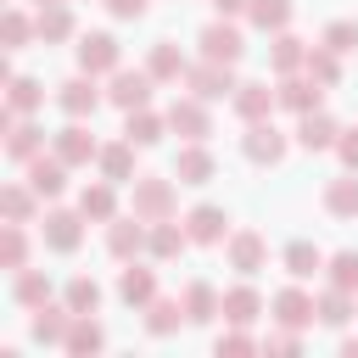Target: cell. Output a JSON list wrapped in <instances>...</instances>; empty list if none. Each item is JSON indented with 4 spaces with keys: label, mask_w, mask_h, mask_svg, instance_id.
<instances>
[{
    "label": "cell",
    "mask_w": 358,
    "mask_h": 358,
    "mask_svg": "<svg viewBox=\"0 0 358 358\" xmlns=\"http://www.w3.org/2000/svg\"><path fill=\"white\" fill-rule=\"evenodd\" d=\"M101 296H106V291H101L95 274H73V280L62 285V302H67L73 313H101Z\"/></svg>",
    "instance_id": "obj_38"
},
{
    "label": "cell",
    "mask_w": 358,
    "mask_h": 358,
    "mask_svg": "<svg viewBox=\"0 0 358 358\" xmlns=\"http://www.w3.org/2000/svg\"><path fill=\"white\" fill-rule=\"evenodd\" d=\"M268 319H274V324H291V330H308V324L319 319V302L302 291V280H291L285 291H274V302H268Z\"/></svg>",
    "instance_id": "obj_10"
},
{
    "label": "cell",
    "mask_w": 358,
    "mask_h": 358,
    "mask_svg": "<svg viewBox=\"0 0 358 358\" xmlns=\"http://www.w3.org/2000/svg\"><path fill=\"white\" fill-rule=\"evenodd\" d=\"M101 347H106L101 319H95V313H73V330H67L62 352H67V358H90V352H101Z\"/></svg>",
    "instance_id": "obj_31"
},
{
    "label": "cell",
    "mask_w": 358,
    "mask_h": 358,
    "mask_svg": "<svg viewBox=\"0 0 358 358\" xmlns=\"http://www.w3.org/2000/svg\"><path fill=\"white\" fill-rule=\"evenodd\" d=\"M224 257H229V268L235 274H257V268H268V241L257 235V229H229V241H224Z\"/></svg>",
    "instance_id": "obj_12"
},
{
    "label": "cell",
    "mask_w": 358,
    "mask_h": 358,
    "mask_svg": "<svg viewBox=\"0 0 358 358\" xmlns=\"http://www.w3.org/2000/svg\"><path fill=\"white\" fill-rule=\"evenodd\" d=\"M324 280L358 296V252H330V257H324Z\"/></svg>",
    "instance_id": "obj_45"
},
{
    "label": "cell",
    "mask_w": 358,
    "mask_h": 358,
    "mask_svg": "<svg viewBox=\"0 0 358 358\" xmlns=\"http://www.w3.org/2000/svg\"><path fill=\"white\" fill-rule=\"evenodd\" d=\"M0 39H6V50H22L28 39H39V28H34V17H28L22 6H6V17H0Z\"/></svg>",
    "instance_id": "obj_43"
},
{
    "label": "cell",
    "mask_w": 358,
    "mask_h": 358,
    "mask_svg": "<svg viewBox=\"0 0 358 358\" xmlns=\"http://www.w3.org/2000/svg\"><path fill=\"white\" fill-rule=\"evenodd\" d=\"M129 213H140L145 224L173 218V213H179V185H173L168 173H134V185H129Z\"/></svg>",
    "instance_id": "obj_1"
},
{
    "label": "cell",
    "mask_w": 358,
    "mask_h": 358,
    "mask_svg": "<svg viewBox=\"0 0 358 358\" xmlns=\"http://www.w3.org/2000/svg\"><path fill=\"white\" fill-rule=\"evenodd\" d=\"M67 330H73V308H67V302H39L34 319H28V336H34L39 347H62Z\"/></svg>",
    "instance_id": "obj_17"
},
{
    "label": "cell",
    "mask_w": 358,
    "mask_h": 358,
    "mask_svg": "<svg viewBox=\"0 0 358 358\" xmlns=\"http://www.w3.org/2000/svg\"><path fill=\"white\" fill-rule=\"evenodd\" d=\"M336 157H341V168H352V173H358V129H341V140H336Z\"/></svg>",
    "instance_id": "obj_50"
},
{
    "label": "cell",
    "mask_w": 358,
    "mask_h": 358,
    "mask_svg": "<svg viewBox=\"0 0 358 358\" xmlns=\"http://www.w3.org/2000/svg\"><path fill=\"white\" fill-rule=\"evenodd\" d=\"M117 67H123V45H117L106 28H95V34H84V39H78V73L112 78Z\"/></svg>",
    "instance_id": "obj_5"
},
{
    "label": "cell",
    "mask_w": 358,
    "mask_h": 358,
    "mask_svg": "<svg viewBox=\"0 0 358 358\" xmlns=\"http://www.w3.org/2000/svg\"><path fill=\"white\" fill-rule=\"evenodd\" d=\"M162 134H173V129H168V112H151V106L123 112V140H134L140 151H145V145H157Z\"/></svg>",
    "instance_id": "obj_25"
},
{
    "label": "cell",
    "mask_w": 358,
    "mask_h": 358,
    "mask_svg": "<svg viewBox=\"0 0 358 358\" xmlns=\"http://www.w3.org/2000/svg\"><path fill=\"white\" fill-rule=\"evenodd\" d=\"M0 268H28V229L22 224H0Z\"/></svg>",
    "instance_id": "obj_44"
},
{
    "label": "cell",
    "mask_w": 358,
    "mask_h": 358,
    "mask_svg": "<svg viewBox=\"0 0 358 358\" xmlns=\"http://www.w3.org/2000/svg\"><path fill=\"white\" fill-rule=\"evenodd\" d=\"M6 106H17L22 117H28V112H39V106H45V84H39V78H28V73H11V78H6Z\"/></svg>",
    "instance_id": "obj_40"
},
{
    "label": "cell",
    "mask_w": 358,
    "mask_h": 358,
    "mask_svg": "<svg viewBox=\"0 0 358 358\" xmlns=\"http://www.w3.org/2000/svg\"><path fill=\"white\" fill-rule=\"evenodd\" d=\"M185 229H190V246H224L229 241V213L213 207V201H201V207L185 213Z\"/></svg>",
    "instance_id": "obj_16"
},
{
    "label": "cell",
    "mask_w": 358,
    "mask_h": 358,
    "mask_svg": "<svg viewBox=\"0 0 358 358\" xmlns=\"http://www.w3.org/2000/svg\"><path fill=\"white\" fill-rule=\"evenodd\" d=\"M134 140H112V145H101V157H95V168H101V179H112V185H134Z\"/></svg>",
    "instance_id": "obj_26"
},
{
    "label": "cell",
    "mask_w": 358,
    "mask_h": 358,
    "mask_svg": "<svg viewBox=\"0 0 358 358\" xmlns=\"http://www.w3.org/2000/svg\"><path fill=\"white\" fill-rule=\"evenodd\" d=\"M196 45H201V56H207V62H229V67L246 56V39H241L235 17H213V22L196 34Z\"/></svg>",
    "instance_id": "obj_4"
},
{
    "label": "cell",
    "mask_w": 358,
    "mask_h": 358,
    "mask_svg": "<svg viewBox=\"0 0 358 358\" xmlns=\"http://www.w3.org/2000/svg\"><path fill=\"white\" fill-rule=\"evenodd\" d=\"M302 62H308V45H302L291 28L268 34V67H274V78H280V73H302Z\"/></svg>",
    "instance_id": "obj_32"
},
{
    "label": "cell",
    "mask_w": 358,
    "mask_h": 358,
    "mask_svg": "<svg viewBox=\"0 0 358 358\" xmlns=\"http://www.w3.org/2000/svg\"><path fill=\"white\" fill-rule=\"evenodd\" d=\"M341 352H347V358H358V336H347V341H341Z\"/></svg>",
    "instance_id": "obj_52"
},
{
    "label": "cell",
    "mask_w": 358,
    "mask_h": 358,
    "mask_svg": "<svg viewBox=\"0 0 358 358\" xmlns=\"http://www.w3.org/2000/svg\"><path fill=\"white\" fill-rule=\"evenodd\" d=\"M185 246H190L185 218H179V224H173V218H157V224H151V241H145L151 263H173V257H185Z\"/></svg>",
    "instance_id": "obj_24"
},
{
    "label": "cell",
    "mask_w": 358,
    "mask_h": 358,
    "mask_svg": "<svg viewBox=\"0 0 358 358\" xmlns=\"http://www.w3.org/2000/svg\"><path fill=\"white\" fill-rule=\"evenodd\" d=\"M280 106L291 112V117H302V112H319L324 106V84L319 78H308V73H280Z\"/></svg>",
    "instance_id": "obj_13"
},
{
    "label": "cell",
    "mask_w": 358,
    "mask_h": 358,
    "mask_svg": "<svg viewBox=\"0 0 358 358\" xmlns=\"http://www.w3.org/2000/svg\"><path fill=\"white\" fill-rule=\"evenodd\" d=\"M34 6H56V0H34Z\"/></svg>",
    "instance_id": "obj_53"
},
{
    "label": "cell",
    "mask_w": 358,
    "mask_h": 358,
    "mask_svg": "<svg viewBox=\"0 0 358 358\" xmlns=\"http://www.w3.org/2000/svg\"><path fill=\"white\" fill-rule=\"evenodd\" d=\"M280 268H285L291 280H313V274H324V252L302 235V241H291V246L280 252Z\"/></svg>",
    "instance_id": "obj_33"
},
{
    "label": "cell",
    "mask_w": 358,
    "mask_h": 358,
    "mask_svg": "<svg viewBox=\"0 0 358 358\" xmlns=\"http://www.w3.org/2000/svg\"><path fill=\"white\" fill-rule=\"evenodd\" d=\"M39 151H45V129H39V123H28V117H22V123H17V129H11V134H6V157H11V162H17V168H22V162H34V157H39Z\"/></svg>",
    "instance_id": "obj_37"
},
{
    "label": "cell",
    "mask_w": 358,
    "mask_h": 358,
    "mask_svg": "<svg viewBox=\"0 0 358 358\" xmlns=\"http://www.w3.org/2000/svg\"><path fill=\"white\" fill-rule=\"evenodd\" d=\"M257 347H263V341L246 336V324H229V330H218V341H213L218 358H241V352H257Z\"/></svg>",
    "instance_id": "obj_47"
},
{
    "label": "cell",
    "mask_w": 358,
    "mask_h": 358,
    "mask_svg": "<svg viewBox=\"0 0 358 358\" xmlns=\"http://www.w3.org/2000/svg\"><path fill=\"white\" fill-rule=\"evenodd\" d=\"M229 106H235L241 123H257V117H268V112L280 106V90H274L268 78H246V84L229 95Z\"/></svg>",
    "instance_id": "obj_14"
},
{
    "label": "cell",
    "mask_w": 358,
    "mask_h": 358,
    "mask_svg": "<svg viewBox=\"0 0 358 358\" xmlns=\"http://www.w3.org/2000/svg\"><path fill=\"white\" fill-rule=\"evenodd\" d=\"M313 302H319V324H330V330H341V324L358 313V296H352V291H341V285H324Z\"/></svg>",
    "instance_id": "obj_36"
},
{
    "label": "cell",
    "mask_w": 358,
    "mask_h": 358,
    "mask_svg": "<svg viewBox=\"0 0 358 358\" xmlns=\"http://www.w3.org/2000/svg\"><path fill=\"white\" fill-rule=\"evenodd\" d=\"M34 213H39L34 185H0V218L6 224H34Z\"/></svg>",
    "instance_id": "obj_34"
},
{
    "label": "cell",
    "mask_w": 358,
    "mask_h": 358,
    "mask_svg": "<svg viewBox=\"0 0 358 358\" xmlns=\"http://www.w3.org/2000/svg\"><path fill=\"white\" fill-rule=\"evenodd\" d=\"M78 213H84L90 224H112V218H117V185H112V179L84 185V190H78Z\"/></svg>",
    "instance_id": "obj_29"
},
{
    "label": "cell",
    "mask_w": 358,
    "mask_h": 358,
    "mask_svg": "<svg viewBox=\"0 0 358 358\" xmlns=\"http://www.w3.org/2000/svg\"><path fill=\"white\" fill-rule=\"evenodd\" d=\"M302 73H308V78H319L324 90H336V84H341V56H336L330 45H308V62H302Z\"/></svg>",
    "instance_id": "obj_41"
},
{
    "label": "cell",
    "mask_w": 358,
    "mask_h": 358,
    "mask_svg": "<svg viewBox=\"0 0 358 358\" xmlns=\"http://www.w3.org/2000/svg\"><path fill=\"white\" fill-rule=\"evenodd\" d=\"M151 90H157V78H151L145 67H117V73L106 78V101H112L117 112H134V106H151Z\"/></svg>",
    "instance_id": "obj_6"
},
{
    "label": "cell",
    "mask_w": 358,
    "mask_h": 358,
    "mask_svg": "<svg viewBox=\"0 0 358 358\" xmlns=\"http://www.w3.org/2000/svg\"><path fill=\"white\" fill-rule=\"evenodd\" d=\"M213 173H218V162H213L207 140H185L179 157H173V179H179V185H207Z\"/></svg>",
    "instance_id": "obj_20"
},
{
    "label": "cell",
    "mask_w": 358,
    "mask_h": 358,
    "mask_svg": "<svg viewBox=\"0 0 358 358\" xmlns=\"http://www.w3.org/2000/svg\"><path fill=\"white\" fill-rule=\"evenodd\" d=\"M185 90H190L196 101H207V106H213V101H229V95L241 90V78H235V67H229V62H207V56H201V62H190Z\"/></svg>",
    "instance_id": "obj_2"
},
{
    "label": "cell",
    "mask_w": 358,
    "mask_h": 358,
    "mask_svg": "<svg viewBox=\"0 0 358 358\" xmlns=\"http://www.w3.org/2000/svg\"><path fill=\"white\" fill-rule=\"evenodd\" d=\"M50 151H56L67 168H90V162L101 157V145H95V134L84 129V117H67V123L50 134Z\"/></svg>",
    "instance_id": "obj_7"
},
{
    "label": "cell",
    "mask_w": 358,
    "mask_h": 358,
    "mask_svg": "<svg viewBox=\"0 0 358 358\" xmlns=\"http://www.w3.org/2000/svg\"><path fill=\"white\" fill-rule=\"evenodd\" d=\"M179 302H185V319H190V324H213V319H224V291H213L207 280H185Z\"/></svg>",
    "instance_id": "obj_21"
},
{
    "label": "cell",
    "mask_w": 358,
    "mask_h": 358,
    "mask_svg": "<svg viewBox=\"0 0 358 358\" xmlns=\"http://www.w3.org/2000/svg\"><path fill=\"white\" fill-rule=\"evenodd\" d=\"M145 73H151L157 84H185L190 62H185V50H179L173 39H157V45L145 50Z\"/></svg>",
    "instance_id": "obj_23"
},
{
    "label": "cell",
    "mask_w": 358,
    "mask_h": 358,
    "mask_svg": "<svg viewBox=\"0 0 358 358\" xmlns=\"http://www.w3.org/2000/svg\"><path fill=\"white\" fill-rule=\"evenodd\" d=\"M34 28H39V45H67L78 34V17H73L67 0H56V6H39L34 11Z\"/></svg>",
    "instance_id": "obj_22"
},
{
    "label": "cell",
    "mask_w": 358,
    "mask_h": 358,
    "mask_svg": "<svg viewBox=\"0 0 358 358\" xmlns=\"http://www.w3.org/2000/svg\"><path fill=\"white\" fill-rule=\"evenodd\" d=\"M336 140H341V123H336L324 106L296 117V145H302V151H336Z\"/></svg>",
    "instance_id": "obj_19"
},
{
    "label": "cell",
    "mask_w": 358,
    "mask_h": 358,
    "mask_svg": "<svg viewBox=\"0 0 358 358\" xmlns=\"http://www.w3.org/2000/svg\"><path fill=\"white\" fill-rule=\"evenodd\" d=\"M291 0H252V11H246V22L252 28H263V34H280V28H291Z\"/></svg>",
    "instance_id": "obj_42"
},
{
    "label": "cell",
    "mask_w": 358,
    "mask_h": 358,
    "mask_svg": "<svg viewBox=\"0 0 358 358\" xmlns=\"http://www.w3.org/2000/svg\"><path fill=\"white\" fill-rule=\"evenodd\" d=\"M22 179H28L34 190H39V201H56V196L67 190V162H62L56 151H50V157L39 151L34 162H22Z\"/></svg>",
    "instance_id": "obj_18"
},
{
    "label": "cell",
    "mask_w": 358,
    "mask_h": 358,
    "mask_svg": "<svg viewBox=\"0 0 358 358\" xmlns=\"http://www.w3.org/2000/svg\"><path fill=\"white\" fill-rule=\"evenodd\" d=\"M84 224H90V218H84L78 207H73V213H67V207H50V213H45V224H39V241H45L50 252H62V257H67V252H78V246H84Z\"/></svg>",
    "instance_id": "obj_8"
},
{
    "label": "cell",
    "mask_w": 358,
    "mask_h": 358,
    "mask_svg": "<svg viewBox=\"0 0 358 358\" xmlns=\"http://www.w3.org/2000/svg\"><path fill=\"white\" fill-rule=\"evenodd\" d=\"M145 241H151V224H145L140 213H129V218L117 213V218L106 224V252H112L117 263H129V257H140V252H145Z\"/></svg>",
    "instance_id": "obj_11"
},
{
    "label": "cell",
    "mask_w": 358,
    "mask_h": 358,
    "mask_svg": "<svg viewBox=\"0 0 358 358\" xmlns=\"http://www.w3.org/2000/svg\"><path fill=\"white\" fill-rule=\"evenodd\" d=\"M101 101H106V90L95 84V73H73V78L56 84V106H62L67 117H95Z\"/></svg>",
    "instance_id": "obj_9"
},
{
    "label": "cell",
    "mask_w": 358,
    "mask_h": 358,
    "mask_svg": "<svg viewBox=\"0 0 358 358\" xmlns=\"http://www.w3.org/2000/svg\"><path fill=\"white\" fill-rule=\"evenodd\" d=\"M241 151H246V162H257V168H280L285 151H291V140H285V129H280L274 117H257V123H246Z\"/></svg>",
    "instance_id": "obj_3"
},
{
    "label": "cell",
    "mask_w": 358,
    "mask_h": 358,
    "mask_svg": "<svg viewBox=\"0 0 358 358\" xmlns=\"http://www.w3.org/2000/svg\"><path fill=\"white\" fill-rule=\"evenodd\" d=\"M106 11H112L117 22H140V17L151 11V0H106Z\"/></svg>",
    "instance_id": "obj_49"
},
{
    "label": "cell",
    "mask_w": 358,
    "mask_h": 358,
    "mask_svg": "<svg viewBox=\"0 0 358 358\" xmlns=\"http://www.w3.org/2000/svg\"><path fill=\"white\" fill-rule=\"evenodd\" d=\"M263 347H268V352H296V347H302V330L280 324V330H268V336H263Z\"/></svg>",
    "instance_id": "obj_48"
},
{
    "label": "cell",
    "mask_w": 358,
    "mask_h": 358,
    "mask_svg": "<svg viewBox=\"0 0 358 358\" xmlns=\"http://www.w3.org/2000/svg\"><path fill=\"white\" fill-rule=\"evenodd\" d=\"M11 302L28 308V313H34L39 302H50V274H45V268H17V274H11Z\"/></svg>",
    "instance_id": "obj_35"
},
{
    "label": "cell",
    "mask_w": 358,
    "mask_h": 358,
    "mask_svg": "<svg viewBox=\"0 0 358 358\" xmlns=\"http://www.w3.org/2000/svg\"><path fill=\"white\" fill-rule=\"evenodd\" d=\"M257 313H263V296L252 285H229L224 291V324H257Z\"/></svg>",
    "instance_id": "obj_39"
},
{
    "label": "cell",
    "mask_w": 358,
    "mask_h": 358,
    "mask_svg": "<svg viewBox=\"0 0 358 358\" xmlns=\"http://www.w3.org/2000/svg\"><path fill=\"white\" fill-rule=\"evenodd\" d=\"M117 296H123V308H145L157 296V268H145V263L129 257V268L117 274Z\"/></svg>",
    "instance_id": "obj_30"
},
{
    "label": "cell",
    "mask_w": 358,
    "mask_h": 358,
    "mask_svg": "<svg viewBox=\"0 0 358 358\" xmlns=\"http://www.w3.org/2000/svg\"><path fill=\"white\" fill-rule=\"evenodd\" d=\"M213 11H218V17H246L252 0H213Z\"/></svg>",
    "instance_id": "obj_51"
},
{
    "label": "cell",
    "mask_w": 358,
    "mask_h": 358,
    "mask_svg": "<svg viewBox=\"0 0 358 358\" xmlns=\"http://www.w3.org/2000/svg\"><path fill=\"white\" fill-rule=\"evenodd\" d=\"M140 313H145V336H157V341H162V336H173L179 324H190V319H185V302H179V296H162V291H157Z\"/></svg>",
    "instance_id": "obj_27"
},
{
    "label": "cell",
    "mask_w": 358,
    "mask_h": 358,
    "mask_svg": "<svg viewBox=\"0 0 358 358\" xmlns=\"http://www.w3.org/2000/svg\"><path fill=\"white\" fill-rule=\"evenodd\" d=\"M319 45H330L336 56H352V50H358V22H352V17H336V22H324Z\"/></svg>",
    "instance_id": "obj_46"
},
{
    "label": "cell",
    "mask_w": 358,
    "mask_h": 358,
    "mask_svg": "<svg viewBox=\"0 0 358 358\" xmlns=\"http://www.w3.org/2000/svg\"><path fill=\"white\" fill-rule=\"evenodd\" d=\"M319 201H324L330 218H358V173L341 168L336 179H324V196H319Z\"/></svg>",
    "instance_id": "obj_28"
},
{
    "label": "cell",
    "mask_w": 358,
    "mask_h": 358,
    "mask_svg": "<svg viewBox=\"0 0 358 358\" xmlns=\"http://www.w3.org/2000/svg\"><path fill=\"white\" fill-rule=\"evenodd\" d=\"M168 129H173L179 140H207V134H213V112H207V101L179 95V101L168 106Z\"/></svg>",
    "instance_id": "obj_15"
}]
</instances>
